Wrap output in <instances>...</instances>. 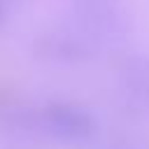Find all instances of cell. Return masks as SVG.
I'll return each instance as SVG.
<instances>
[{
	"label": "cell",
	"instance_id": "6da1fadb",
	"mask_svg": "<svg viewBox=\"0 0 149 149\" xmlns=\"http://www.w3.org/2000/svg\"><path fill=\"white\" fill-rule=\"evenodd\" d=\"M61 23L93 54L119 51L130 37V19L119 7V2H74L61 19Z\"/></svg>",
	"mask_w": 149,
	"mask_h": 149
},
{
	"label": "cell",
	"instance_id": "7a4b0ae2",
	"mask_svg": "<svg viewBox=\"0 0 149 149\" xmlns=\"http://www.w3.org/2000/svg\"><path fill=\"white\" fill-rule=\"evenodd\" d=\"M35 112L47 144L81 149L98 137V119L81 102L47 100L44 105L35 107Z\"/></svg>",
	"mask_w": 149,
	"mask_h": 149
},
{
	"label": "cell",
	"instance_id": "3957f363",
	"mask_svg": "<svg viewBox=\"0 0 149 149\" xmlns=\"http://www.w3.org/2000/svg\"><path fill=\"white\" fill-rule=\"evenodd\" d=\"M44 147L49 144L40 130L35 107L0 95V149H44Z\"/></svg>",
	"mask_w": 149,
	"mask_h": 149
},
{
	"label": "cell",
	"instance_id": "277c9868",
	"mask_svg": "<svg viewBox=\"0 0 149 149\" xmlns=\"http://www.w3.org/2000/svg\"><path fill=\"white\" fill-rule=\"evenodd\" d=\"M116 93L126 112L149 116V54H126L116 65Z\"/></svg>",
	"mask_w": 149,
	"mask_h": 149
},
{
	"label": "cell",
	"instance_id": "5b68a950",
	"mask_svg": "<svg viewBox=\"0 0 149 149\" xmlns=\"http://www.w3.org/2000/svg\"><path fill=\"white\" fill-rule=\"evenodd\" d=\"M33 54L42 63L61 65V68H77V65H86V63L95 61L93 54L61 21L35 35V40H33Z\"/></svg>",
	"mask_w": 149,
	"mask_h": 149
},
{
	"label": "cell",
	"instance_id": "8992f818",
	"mask_svg": "<svg viewBox=\"0 0 149 149\" xmlns=\"http://www.w3.org/2000/svg\"><path fill=\"white\" fill-rule=\"evenodd\" d=\"M88 149H149V137L137 133H119L107 140H93Z\"/></svg>",
	"mask_w": 149,
	"mask_h": 149
},
{
	"label": "cell",
	"instance_id": "52a82bcc",
	"mask_svg": "<svg viewBox=\"0 0 149 149\" xmlns=\"http://www.w3.org/2000/svg\"><path fill=\"white\" fill-rule=\"evenodd\" d=\"M9 2H5V0H0V28L5 26V21H7V14H9Z\"/></svg>",
	"mask_w": 149,
	"mask_h": 149
},
{
	"label": "cell",
	"instance_id": "ba28073f",
	"mask_svg": "<svg viewBox=\"0 0 149 149\" xmlns=\"http://www.w3.org/2000/svg\"><path fill=\"white\" fill-rule=\"evenodd\" d=\"M74 2H121V0H74Z\"/></svg>",
	"mask_w": 149,
	"mask_h": 149
},
{
	"label": "cell",
	"instance_id": "9c48e42d",
	"mask_svg": "<svg viewBox=\"0 0 149 149\" xmlns=\"http://www.w3.org/2000/svg\"><path fill=\"white\" fill-rule=\"evenodd\" d=\"M5 2H9V5H12V2H14V0H5Z\"/></svg>",
	"mask_w": 149,
	"mask_h": 149
}]
</instances>
